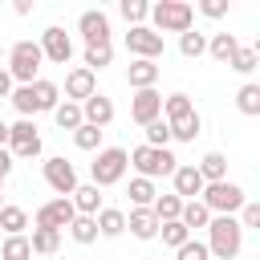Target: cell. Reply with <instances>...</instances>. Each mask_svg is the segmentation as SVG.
<instances>
[{
    "mask_svg": "<svg viewBox=\"0 0 260 260\" xmlns=\"http://www.w3.org/2000/svg\"><path fill=\"white\" fill-rule=\"evenodd\" d=\"M203 244H207L211 260H236L240 248H244V228L236 223V215H211Z\"/></svg>",
    "mask_w": 260,
    "mask_h": 260,
    "instance_id": "cell-1",
    "label": "cell"
},
{
    "mask_svg": "<svg viewBox=\"0 0 260 260\" xmlns=\"http://www.w3.org/2000/svg\"><path fill=\"white\" fill-rule=\"evenodd\" d=\"M8 65V77H12V85H32L37 77H41V65H45V57H41V45L37 41H16L12 49H8V57H4Z\"/></svg>",
    "mask_w": 260,
    "mask_h": 260,
    "instance_id": "cell-2",
    "label": "cell"
},
{
    "mask_svg": "<svg viewBox=\"0 0 260 260\" xmlns=\"http://www.w3.org/2000/svg\"><path fill=\"white\" fill-rule=\"evenodd\" d=\"M150 28L162 37V32H187L191 24H195V8L187 4V0H158V4H150Z\"/></svg>",
    "mask_w": 260,
    "mask_h": 260,
    "instance_id": "cell-3",
    "label": "cell"
},
{
    "mask_svg": "<svg viewBox=\"0 0 260 260\" xmlns=\"http://www.w3.org/2000/svg\"><path fill=\"white\" fill-rule=\"evenodd\" d=\"M126 162L138 171V179H158V175H175V167H179V158L171 154V150H154V146H134V150H126Z\"/></svg>",
    "mask_w": 260,
    "mask_h": 260,
    "instance_id": "cell-4",
    "label": "cell"
},
{
    "mask_svg": "<svg viewBox=\"0 0 260 260\" xmlns=\"http://www.w3.org/2000/svg\"><path fill=\"white\" fill-rule=\"evenodd\" d=\"M126 171H130L126 150H122V146H102V150L93 154V162H89V183H93V187H114V183L126 179Z\"/></svg>",
    "mask_w": 260,
    "mask_h": 260,
    "instance_id": "cell-5",
    "label": "cell"
},
{
    "mask_svg": "<svg viewBox=\"0 0 260 260\" xmlns=\"http://www.w3.org/2000/svg\"><path fill=\"white\" fill-rule=\"evenodd\" d=\"M199 203H203L211 215H236V211L248 203V191H244L240 183L223 179V183H207L203 195H199Z\"/></svg>",
    "mask_w": 260,
    "mask_h": 260,
    "instance_id": "cell-6",
    "label": "cell"
},
{
    "mask_svg": "<svg viewBox=\"0 0 260 260\" xmlns=\"http://www.w3.org/2000/svg\"><path fill=\"white\" fill-rule=\"evenodd\" d=\"M45 146H41V134H37V122L32 118H16L8 126V154L12 158H37Z\"/></svg>",
    "mask_w": 260,
    "mask_h": 260,
    "instance_id": "cell-7",
    "label": "cell"
},
{
    "mask_svg": "<svg viewBox=\"0 0 260 260\" xmlns=\"http://www.w3.org/2000/svg\"><path fill=\"white\" fill-rule=\"evenodd\" d=\"M126 53H130L134 61H158V57L167 53V41H162L150 24H138V28L126 32Z\"/></svg>",
    "mask_w": 260,
    "mask_h": 260,
    "instance_id": "cell-8",
    "label": "cell"
},
{
    "mask_svg": "<svg viewBox=\"0 0 260 260\" xmlns=\"http://www.w3.org/2000/svg\"><path fill=\"white\" fill-rule=\"evenodd\" d=\"M41 175H45V183H49L61 199H69V195L77 191V167H73L69 158H61V154L45 158V162H41Z\"/></svg>",
    "mask_w": 260,
    "mask_h": 260,
    "instance_id": "cell-9",
    "label": "cell"
},
{
    "mask_svg": "<svg viewBox=\"0 0 260 260\" xmlns=\"http://www.w3.org/2000/svg\"><path fill=\"white\" fill-rule=\"evenodd\" d=\"M37 45H41V57L53 61V65H69V57H73V37H69L61 24H49Z\"/></svg>",
    "mask_w": 260,
    "mask_h": 260,
    "instance_id": "cell-10",
    "label": "cell"
},
{
    "mask_svg": "<svg viewBox=\"0 0 260 260\" xmlns=\"http://www.w3.org/2000/svg\"><path fill=\"white\" fill-rule=\"evenodd\" d=\"M77 32L85 41V49H98V45H110V16L102 8H85L77 16Z\"/></svg>",
    "mask_w": 260,
    "mask_h": 260,
    "instance_id": "cell-11",
    "label": "cell"
},
{
    "mask_svg": "<svg viewBox=\"0 0 260 260\" xmlns=\"http://www.w3.org/2000/svg\"><path fill=\"white\" fill-rule=\"evenodd\" d=\"M73 215H77V211H73V203L57 195V199H49V203H41V207H37L32 228H53V232H61V228H69V223H73Z\"/></svg>",
    "mask_w": 260,
    "mask_h": 260,
    "instance_id": "cell-12",
    "label": "cell"
},
{
    "mask_svg": "<svg viewBox=\"0 0 260 260\" xmlns=\"http://www.w3.org/2000/svg\"><path fill=\"white\" fill-rule=\"evenodd\" d=\"M98 93V73H89L85 65H73L69 73H65V102H85V98H93Z\"/></svg>",
    "mask_w": 260,
    "mask_h": 260,
    "instance_id": "cell-13",
    "label": "cell"
},
{
    "mask_svg": "<svg viewBox=\"0 0 260 260\" xmlns=\"http://www.w3.org/2000/svg\"><path fill=\"white\" fill-rule=\"evenodd\" d=\"M130 118L138 126H150L154 118H162V93L158 89H134L130 98Z\"/></svg>",
    "mask_w": 260,
    "mask_h": 260,
    "instance_id": "cell-14",
    "label": "cell"
},
{
    "mask_svg": "<svg viewBox=\"0 0 260 260\" xmlns=\"http://www.w3.org/2000/svg\"><path fill=\"white\" fill-rule=\"evenodd\" d=\"M81 122H85V126H98V130H106V126L114 122V102H110L106 93H93V98H85V102H81Z\"/></svg>",
    "mask_w": 260,
    "mask_h": 260,
    "instance_id": "cell-15",
    "label": "cell"
},
{
    "mask_svg": "<svg viewBox=\"0 0 260 260\" xmlns=\"http://www.w3.org/2000/svg\"><path fill=\"white\" fill-rule=\"evenodd\" d=\"M171 183H175V195H179L183 203L203 195V179H199L195 162H179V167H175V175H171Z\"/></svg>",
    "mask_w": 260,
    "mask_h": 260,
    "instance_id": "cell-16",
    "label": "cell"
},
{
    "mask_svg": "<svg viewBox=\"0 0 260 260\" xmlns=\"http://www.w3.org/2000/svg\"><path fill=\"white\" fill-rule=\"evenodd\" d=\"M126 232H130L134 240H154V236H158L154 211H150V207H130V211H126Z\"/></svg>",
    "mask_w": 260,
    "mask_h": 260,
    "instance_id": "cell-17",
    "label": "cell"
},
{
    "mask_svg": "<svg viewBox=\"0 0 260 260\" xmlns=\"http://www.w3.org/2000/svg\"><path fill=\"white\" fill-rule=\"evenodd\" d=\"M158 73H162L158 61H130V65H126V85H130V89H154Z\"/></svg>",
    "mask_w": 260,
    "mask_h": 260,
    "instance_id": "cell-18",
    "label": "cell"
},
{
    "mask_svg": "<svg viewBox=\"0 0 260 260\" xmlns=\"http://www.w3.org/2000/svg\"><path fill=\"white\" fill-rule=\"evenodd\" d=\"M69 203H73V211L77 215H98L106 203H102V187H93V183H77V191L69 195Z\"/></svg>",
    "mask_w": 260,
    "mask_h": 260,
    "instance_id": "cell-19",
    "label": "cell"
},
{
    "mask_svg": "<svg viewBox=\"0 0 260 260\" xmlns=\"http://www.w3.org/2000/svg\"><path fill=\"white\" fill-rule=\"evenodd\" d=\"M195 171H199L203 187H207V183H223V179H228V154H219V150H207V154L195 162Z\"/></svg>",
    "mask_w": 260,
    "mask_h": 260,
    "instance_id": "cell-20",
    "label": "cell"
},
{
    "mask_svg": "<svg viewBox=\"0 0 260 260\" xmlns=\"http://www.w3.org/2000/svg\"><path fill=\"white\" fill-rule=\"evenodd\" d=\"M93 223H98V236L118 240V236L126 232V211H122V207H102V211L93 215Z\"/></svg>",
    "mask_w": 260,
    "mask_h": 260,
    "instance_id": "cell-21",
    "label": "cell"
},
{
    "mask_svg": "<svg viewBox=\"0 0 260 260\" xmlns=\"http://www.w3.org/2000/svg\"><path fill=\"white\" fill-rule=\"evenodd\" d=\"M24 228H28V211L16 203H4L0 207V236H24Z\"/></svg>",
    "mask_w": 260,
    "mask_h": 260,
    "instance_id": "cell-22",
    "label": "cell"
},
{
    "mask_svg": "<svg viewBox=\"0 0 260 260\" xmlns=\"http://www.w3.org/2000/svg\"><path fill=\"white\" fill-rule=\"evenodd\" d=\"M32 98H37V110H57L61 106V85L57 81H49V77H37L32 81Z\"/></svg>",
    "mask_w": 260,
    "mask_h": 260,
    "instance_id": "cell-23",
    "label": "cell"
},
{
    "mask_svg": "<svg viewBox=\"0 0 260 260\" xmlns=\"http://www.w3.org/2000/svg\"><path fill=\"white\" fill-rule=\"evenodd\" d=\"M236 49H240V41H236V32H211V37H207V53H211V57H215L219 65H228Z\"/></svg>",
    "mask_w": 260,
    "mask_h": 260,
    "instance_id": "cell-24",
    "label": "cell"
},
{
    "mask_svg": "<svg viewBox=\"0 0 260 260\" xmlns=\"http://www.w3.org/2000/svg\"><path fill=\"white\" fill-rule=\"evenodd\" d=\"M236 110H240L244 118H260V85H256V81H244V85L236 89Z\"/></svg>",
    "mask_w": 260,
    "mask_h": 260,
    "instance_id": "cell-25",
    "label": "cell"
},
{
    "mask_svg": "<svg viewBox=\"0 0 260 260\" xmlns=\"http://www.w3.org/2000/svg\"><path fill=\"white\" fill-rule=\"evenodd\" d=\"M167 126H171V138H175V142H195V138H199V130H203V118H199V110H191L187 118L167 122Z\"/></svg>",
    "mask_w": 260,
    "mask_h": 260,
    "instance_id": "cell-26",
    "label": "cell"
},
{
    "mask_svg": "<svg viewBox=\"0 0 260 260\" xmlns=\"http://www.w3.org/2000/svg\"><path fill=\"white\" fill-rule=\"evenodd\" d=\"M179 223L195 236V228H207V223H211V211H207L199 199H187V203H183V211H179Z\"/></svg>",
    "mask_w": 260,
    "mask_h": 260,
    "instance_id": "cell-27",
    "label": "cell"
},
{
    "mask_svg": "<svg viewBox=\"0 0 260 260\" xmlns=\"http://www.w3.org/2000/svg\"><path fill=\"white\" fill-rule=\"evenodd\" d=\"M28 248H32V256H53V252L61 248V232H53V228H32Z\"/></svg>",
    "mask_w": 260,
    "mask_h": 260,
    "instance_id": "cell-28",
    "label": "cell"
},
{
    "mask_svg": "<svg viewBox=\"0 0 260 260\" xmlns=\"http://www.w3.org/2000/svg\"><path fill=\"white\" fill-rule=\"evenodd\" d=\"M256 65H260V49H256V45H240V49L232 53V61H228V69H236L240 77L256 73Z\"/></svg>",
    "mask_w": 260,
    "mask_h": 260,
    "instance_id": "cell-29",
    "label": "cell"
},
{
    "mask_svg": "<svg viewBox=\"0 0 260 260\" xmlns=\"http://www.w3.org/2000/svg\"><path fill=\"white\" fill-rule=\"evenodd\" d=\"M150 211H154V219H158V223H171V219H179V211H183V199H179L175 191H167V195H154Z\"/></svg>",
    "mask_w": 260,
    "mask_h": 260,
    "instance_id": "cell-30",
    "label": "cell"
},
{
    "mask_svg": "<svg viewBox=\"0 0 260 260\" xmlns=\"http://www.w3.org/2000/svg\"><path fill=\"white\" fill-rule=\"evenodd\" d=\"M8 102H12V110H16L20 118H37V114H41V110H37V98H32V85H12Z\"/></svg>",
    "mask_w": 260,
    "mask_h": 260,
    "instance_id": "cell-31",
    "label": "cell"
},
{
    "mask_svg": "<svg viewBox=\"0 0 260 260\" xmlns=\"http://www.w3.org/2000/svg\"><path fill=\"white\" fill-rule=\"evenodd\" d=\"M65 232H69V240H73V244H81V248L98 240V223H93V215H73V223H69Z\"/></svg>",
    "mask_w": 260,
    "mask_h": 260,
    "instance_id": "cell-32",
    "label": "cell"
},
{
    "mask_svg": "<svg viewBox=\"0 0 260 260\" xmlns=\"http://www.w3.org/2000/svg\"><path fill=\"white\" fill-rule=\"evenodd\" d=\"M195 106H191V98L187 93H167L162 98V122H179V118H187Z\"/></svg>",
    "mask_w": 260,
    "mask_h": 260,
    "instance_id": "cell-33",
    "label": "cell"
},
{
    "mask_svg": "<svg viewBox=\"0 0 260 260\" xmlns=\"http://www.w3.org/2000/svg\"><path fill=\"white\" fill-rule=\"evenodd\" d=\"M0 260H32L28 236H4L0 240Z\"/></svg>",
    "mask_w": 260,
    "mask_h": 260,
    "instance_id": "cell-34",
    "label": "cell"
},
{
    "mask_svg": "<svg viewBox=\"0 0 260 260\" xmlns=\"http://www.w3.org/2000/svg\"><path fill=\"white\" fill-rule=\"evenodd\" d=\"M179 53H183L187 61H195V57H203V53H207V37H203V32H195V28H187V32H179Z\"/></svg>",
    "mask_w": 260,
    "mask_h": 260,
    "instance_id": "cell-35",
    "label": "cell"
},
{
    "mask_svg": "<svg viewBox=\"0 0 260 260\" xmlns=\"http://www.w3.org/2000/svg\"><path fill=\"white\" fill-rule=\"evenodd\" d=\"M118 12H122V20H126L130 28H138V24H146L150 4H146V0H122V4H118Z\"/></svg>",
    "mask_w": 260,
    "mask_h": 260,
    "instance_id": "cell-36",
    "label": "cell"
},
{
    "mask_svg": "<svg viewBox=\"0 0 260 260\" xmlns=\"http://www.w3.org/2000/svg\"><path fill=\"white\" fill-rule=\"evenodd\" d=\"M53 122H57L61 130H69V134H73V130L81 126V106H77V102H61V106L53 110Z\"/></svg>",
    "mask_w": 260,
    "mask_h": 260,
    "instance_id": "cell-37",
    "label": "cell"
},
{
    "mask_svg": "<svg viewBox=\"0 0 260 260\" xmlns=\"http://www.w3.org/2000/svg\"><path fill=\"white\" fill-rule=\"evenodd\" d=\"M102 134H106V130H98V126H85V122H81V126L73 130V146H77V150H93V154H98V150H102Z\"/></svg>",
    "mask_w": 260,
    "mask_h": 260,
    "instance_id": "cell-38",
    "label": "cell"
},
{
    "mask_svg": "<svg viewBox=\"0 0 260 260\" xmlns=\"http://www.w3.org/2000/svg\"><path fill=\"white\" fill-rule=\"evenodd\" d=\"M126 195H130V203H134V207H150L158 191H154V183H150V179H138V175H134V179H130V191H126Z\"/></svg>",
    "mask_w": 260,
    "mask_h": 260,
    "instance_id": "cell-39",
    "label": "cell"
},
{
    "mask_svg": "<svg viewBox=\"0 0 260 260\" xmlns=\"http://www.w3.org/2000/svg\"><path fill=\"white\" fill-rule=\"evenodd\" d=\"M142 134H146V146H154V150H167V142H171V126L162 118H154L150 126H142Z\"/></svg>",
    "mask_w": 260,
    "mask_h": 260,
    "instance_id": "cell-40",
    "label": "cell"
},
{
    "mask_svg": "<svg viewBox=\"0 0 260 260\" xmlns=\"http://www.w3.org/2000/svg\"><path fill=\"white\" fill-rule=\"evenodd\" d=\"M158 236H162V244H167V248H183V244L191 240V232H187L179 219H171V223H158Z\"/></svg>",
    "mask_w": 260,
    "mask_h": 260,
    "instance_id": "cell-41",
    "label": "cell"
},
{
    "mask_svg": "<svg viewBox=\"0 0 260 260\" xmlns=\"http://www.w3.org/2000/svg\"><path fill=\"white\" fill-rule=\"evenodd\" d=\"M81 61H85V69H89V73H98V69H106V65L114 61V45H98V49H85V57H81Z\"/></svg>",
    "mask_w": 260,
    "mask_h": 260,
    "instance_id": "cell-42",
    "label": "cell"
},
{
    "mask_svg": "<svg viewBox=\"0 0 260 260\" xmlns=\"http://www.w3.org/2000/svg\"><path fill=\"white\" fill-rule=\"evenodd\" d=\"M175 260H211V252H207V244H203V240H195V236H191L183 248H175Z\"/></svg>",
    "mask_w": 260,
    "mask_h": 260,
    "instance_id": "cell-43",
    "label": "cell"
},
{
    "mask_svg": "<svg viewBox=\"0 0 260 260\" xmlns=\"http://www.w3.org/2000/svg\"><path fill=\"white\" fill-rule=\"evenodd\" d=\"M236 223H240L244 232H248V228H260V203H256V199H248V203L236 211Z\"/></svg>",
    "mask_w": 260,
    "mask_h": 260,
    "instance_id": "cell-44",
    "label": "cell"
},
{
    "mask_svg": "<svg viewBox=\"0 0 260 260\" xmlns=\"http://www.w3.org/2000/svg\"><path fill=\"white\" fill-rule=\"evenodd\" d=\"M195 12H203L207 20H219V16H228V0H199Z\"/></svg>",
    "mask_w": 260,
    "mask_h": 260,
    "instance_id": "cell-45",
    "label": "cell"
},
{
    "mask_svg": "<svg viewBox=\"0 0 260 260\" xmlns=\"http://www.w3.org/2000/svg\"><path fill=\"white\" fill-rule=\"evenodd\" d=\"M12 162H16V158H12L8 150H0V179H8V175H12Z\"/></svg>",
    "mask_w": 260,
    "mask_h": 260,
    "instance_id": "cell-46",
    "label": "cell"
},
{
    "mask_svg": "<svg viewBox=\"0 0 260 260\" xmlns=\"http://www.w3.org/2000/svg\"><path fill=\"white\" fill-rule=\"evenodd\" d=\"M12 93V77H8V69L0 65V98H8Z\"/></svg>",
    "mask_w": 260,
    "mask_h": 260,
    "instance_id": "cell-47",
    "label": "cell"
},
{
    "mask_svg": "<svg viewBox=\"0 0 260 260\" xmlns=\"http://www.w3.org/2000/svg\"><path fill=\"white\" fill-rule=\"evenodd\" d=\"M12 8H16V16H28V12H32V4H28V0H16Z\"/></svg>",
    "mask_w": 260,
    "mask_h": 260,
    "instance_id": "cell-48",
    "label": "cell"
},
{
    "mask_svg": "<svg viewBox=\"0 0 260 260\" xmlns=\"http://www.w3.org/2000/svg\"><path fill=\"white\" fill-rule=\"evenodd\" d=\"M0 150H8V122L0 118Z\"/></svg>",
    "mask_w": 260,
    "mask_h": 260,
    "instance_id": "cell-49",
    "label": "cell"
},
{
    "mask_svg": "<svg viewBox=\"0 0 260 260\" xmlns=\"http://www.w3.org/2000/svg\"><path fill=\"white\" fill-rule=\"evenodd\" d=\"M0 207H4V179H0Z\"/></svg>",
    "mask_w": 260,
    "mask_h": 260,
    "instance_id": "cell-50",
    "label": "cell"
},
{
    "mask_svg": "<svg viewBox=\"0 0 260 260\" xmlns=\"http://www.w3.org/2000/svg\"><path fill=\"white\" fill-rule=\"evenodd\" d=\"M4 57H8V49H4V45H0V61H4Z\"/></svg>",
    "mask_w": 260,
    "mask_h": 260,
    "instance_id": "cell-51",
    "label": "cell"
},
{
    "mask_svg": "<svg viewBox=\"0 0 260 260\" xmlns=\"http://www.w3.org/2000/svg\"><path fill=\"white\" fill-rule=\"evenodd\" d=\"M0 240H4V236H0Z\"/></svg>",
    "mask_w": 260,
    "mask_h": 260,
    "instance_id": "cell-52",
    "label": "cell"
}]
</instances>
